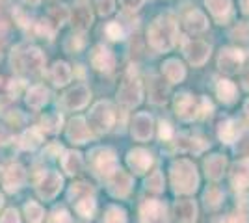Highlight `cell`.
<instances>
[{
	"mask_svg": "<svg viewBox=\"0 0 249 223\" xmlns=\"http://www.w3.org/2000/svg\"><path fill=\"white\" fill-rule=\"evenodd\" d=\"M126 164H128V168L134 171L136 175H143L151 168L153 156L145 149H132L128 153V156H126Z\"/></svg>",
	"mask_w": 249,
	"mask_h": 223,
	"instance_id": "obj_11",
	"label": "cell"
},
{
	"mask_svg": "<svg viewBox=\"0 0 249 223\" xmlns=\"http://www.w3.org/2000/svg\"><path fill=\"white\" fill-rule=\"evenodd\" d=\"M218 136L221 141L225 143H234L240 136V123L234 119H227V121H221L218 128Z\"/></svg>",
	"mask_w": 249,
	"mask_h": 223,
	"instance_id": "obj_27",
	"label": "cell"
},
{
	"mask_svg": "<svg viewBox=\"0 0 249 223\" xmlns=\"http://www.w3.org/2000/svg\"><path fill=\"white\" fill-rule=\"evenodd\" d=\"M246 112H248V114H249V99H248V101H246Z\"/></svg>",
	"mask_w": 249,
	"mask_h": 223,
	"instance_id": "obj_60",
	"label": "cell"
},
{
	"mask_svg": "<svg viewBox=\"0 0 249 223\" xmlns=\"http://www.w3.org/2000/svg\"><path fill=\"white\" fill-rule=\"evenodd\" d=\"M4 34H6V26H4V24H0V41L4 39Z\"/></svg>",
	"mask_w": 249,
	"mask_h": 223,
	"instance_id": "obj_58",
	"label": "cell"
},
{
	"mask_svg": "<svg viewBox=\"0 0 249 223\" xmlns=\"http://www.w3.org/2000/svg\"><path fill=\"white\" fill-rule=\"evenodd\" d=\"M26 2H28V4H30V6H37V4H39V2H41V0H26Z\"/></svg>",
	"mask_w": 249,
	"mask_h": 223,
	"instance_id": "obj_59",
	"label": "cell"
},
{
	"mask_svg": "<svg viewBox=\"0 0 249 223\" xmlns=\"http://www.w3.org/2000/svg\"><path fill=\"white\" fill-rule=\"evenodd\" d=\"M0 223H21L17 210H15V208H8V210L4 212V216L0 218Z\"/></svg>",
	"mask_w": 249,
	"mask_h": 223,
	"instance_id": "obj_49",
	"label": "cell"
},
{
	"mask_svg": "<svg viewBox=\"0 0 249 223\" xmlns=\"http://www.w3.org/2000/svg\"><path fill=\"white\" fill-rule=\"evenodd\" d=\"M149 97H151V103H155V104H166L167 97H169V86L160 76H153L151 87H149Z\"/></svg>",
	"mask_w": 249,
	"mask_h": 223,
	"instance_id": "obj_23",
	"label": "cell"
},
{
	"mask_svg": "<svg viewBox=\"0 0 249 223\" xmlns=\"http://www.w3.org/2000/svg\"><path fill=\"white\" fill-rule=\"evenodd\" d=\"M212 223H249V222L246 212H234V214H229V216H223V218H218V220H214Z\"/></svg>",
	"mask_w": 249,
	"mask_h": 223,
	"instance_id": "obj_44",
	"label": "cell"
},
{
	"mask_svg": "<svg viewBox=\"0 0 249 223\" xmlns=\"http://www.w3.org/2000/svg\"><path fill=\"white\" fill-rule=\"evenodd\" d=\"M41 141H43L41 130L39 128H28V130H24V134L21 136V147L32 151V149L39 147Z\"/></svg>",
	"mask_w": 249,
	"mask_h": 223,
	"instance_id": "obj_31",
	"label": "cell"
},
{
	"mask_svg": "<svg viewBox=\"0 0 249 223\" xmlns=\"http://www.w3.org/2000/svg\"><path fill=\"white\" fill-rule=\"evenodd\" d=\"M142 97H143V91H142V82L140 78L132 74V69L128 71V74L124 76L123 84L117 91V99L119 103L126 108H134L142 103Z\"/></svg>",
	"mask_w": 249,
	"mask_h": 223,
	"instance_id": "obj_4",
	"label": "cell"
},
{
	"mask_svg": "<svg viewBox=\"0 0 249 223\" xmlns=\"http://www.w3.org/2000/svg\"><path fill=\"white\" fill-rule=\"evenodd\" d=\"M145 186H147V190L156 191V193L164 190V177H162V173H160V171H155V173L147 179Z\"/></svg>",
	"mask_w": 249,
	"mask_h": 223,
	"instance_id": "obj_40",
	"label": "cell"
},
{
	"mask_svg": "<svg viewBox=\"0 0 249 223\" xmlns=\"http://www.w3.org/2000/svg\"><path fill=\"white\" fill-rule=\"evenodd\" d=\"M140 222L142 223H169L166 205L158 199H147L140 206Z\"/></svg>",
	"mask_w": 249,
	"mask_h": 223,
	"instance_id": "obj_7",
	"label": "cell"
},
{
	"mask_svg": "<svg viewBox=\"0 0 249 223\" xmlns=\"http://www.w3.org/2000/svg\"><path fill=\"white\" fill-rule=\"evenodd\" d=\"M41 125H43V130L45 132H58L63 125V117L62 114H58V112H52V114H47V116L41 119Z\"/></svg>",
	"mask_w": 249,
	"mask_h": 223,
	"instance_id": "obj_35",
	"label": "cell"
},
{
	"mask_svg": "<svg viewBox=\"0 0 249 223\" xmlns=\"http://www.w3.org/2000/svg\"><path fill=\"white\" fill-rule=\"evenodd\" d=\"M153 134V119L145 112L136 114L132 119V136L138 141H147Z\"/></svg>",
	"mask_w": 249,
	"mask_h": 223,
	"instance_id": "obj_16",
	"label": "cell"
},
{
	"mask_svg": "<svg viewBox=\"0 0 249 223\" xmlns=\"http://www.w3.org/2000/svg\"><path fill=\"white\" fill-rule=\"evenodd\" d=\"M240 6H242V11L249 15V0H240Z\"/></svg>",
	"mask_w": 249,
	"mask_h": 223,
	"instance_id": "obj_56",
	"label": "cell"
},
{
	"mask_svg": "<svg viewBox=\"0 0 249 223\" xmlns=\"http://www.w3.org/2000/svg\"><path fill=\"white\" fill-rule=\"evenodd\" d=\"M171 184L177 193H194L199 186V175L190 160H177L171 164Z\"/></svg>",
	"mask_w": 249,
	"mask_h": 223,
	"instance_id": "obj_2",
	"label": "cell"
},
{
	"mask_svg": "<svg viewBox=\"0 0 249 223\" xmlns=\"http://www.w3.org/2000/svg\"><path fill=\"white\" fill-rule=\"evenodd\" d=\"M36 32H37V35H47V37H51L52 34H54V30H52V26H51V21L36 22Z\"/></svg>",
	"mask_w": 249,
	"mask_h": 223,
	"instance_id": "obj_48",
	"label": "cell"
},
{
	"mask_svg": "<svg viewBox=\"0 0 249 223\" xmlns=\"http://www.w3.org/2000/svg\"><path fill=\"white\" fill-rule=\"evenodd\" d=\"M175 114L182 121H192L197 117V104L190 93H178L175 97Z\"/></svg>",
	"mask_w": 249,
	"mask_h": 223,
	"instance_id": "obj_14",
	"label": "cell"
},
{
	"mask_svg": "<svg viewBox=\"0 0 249 223\" xmlns=\"http://www.w3.org/2000/svg\"><path fill=\"white\" fill-rule=\"evenodd\" d=\"M95 8L103 17H106L115 10V2L114 0H95Z\"/></svg>",
	"mask_w": 249,
	"mask_h": 223,
	"instance_id": "obj_45",
	"label": "cell"
},
{
	"mask_svg": "<svg viewBox=\"0 0 249 223\" xmlns=\"http://www.w3.org/2000/svg\"><path fill=\"white\" fill-rule=\"evenodd\" d=\"M62 184L63 179L58 171H47V173H43L41 179L37 181V193L45 201L54 199L60 193V190H62Z\"/></svg>",
	"mask_w": 249,
	"mask_h": 223,
	"instance_id": "obj_8",
	"label": "cell"
},
{
	"mask_svg": "<svg viewBox=\"0 0 249 223\" xmlns=\"http://www.w3.org/2000/svg\"><path fill=\"white\" fill-rule=\"evenodd\" d=\"M86 195H91V188L86 184V182H78V184H73V188L69 190V199L73 203H76L78 199H82Z\"/></svg>",
	"mask_w": 249,
	"mask_h": 223,
	"instance_id": "obj_38",
	"label": "cell"
},
{
	"mask_svg": "<svg viewBox=\"0 0 249 223\" xmlns=\"http://www.w3.org/2000/svg\"><path fill=\"white\" fill-rule=\"evenodd\" d=\"M84 45V39H82V35H73L69 41H67V51H78L80 47Z\"/></svg>",
	"mask_w": 249,
	"mask_h": 223,
	"instance_id": "obj_52",
	"label": "cell"
},
{
	"mask_svg": "<svg viewBox=\"0 0 249 223\" xmlns=\"http://www.w3.org/2000/svg\"><path fill=\"white\" fill-rule=\"evenodd\" d=\"M207 8L210 10V13L218 19V21H223L231 13V6H232V0H205Z\"/></svg>",
	"mask_w": 249,
	"mask_h": 223,
	"instance_id": "obj_30",
	"label": "cell"
},
{
	"mask_svg": "<svg viewBox=\"0 0 249 223\" xmlns=\"http://www.w3.org/2000/svg\"><path fill=\"white\" fill-rule=\"evenodd\" d=\"M49 89L47 87H43V86H34L30 87L28 91H26V104L34 110H39L43 108L47 103H49Z\"/></svg>",
	"mask_w": 249,
	"mask_h": 223,
	"instance_id": "obj_25",
	"label": "cell"
},
{
	"mask_svg": "<svg viewBox=\"0 0 249 223\" xmlns=\"http://www.w3.org/2000/svg\"><path fill=\"white\" fill-rule=\"evenodd\" d=\"M104 223H126V214L119 206H110L104 214Z\"/></svg>",
	"mask_w": 249,
	"mask_h": 223,
	"instance_id": "obj_37",
	"label": "cell"
},
{
	"mask_svg": "<svg viewBox=\"0 0 249 223\" xmlns=\"http://www.w3.org/2000/svg\"><path fill=\"white\" fill-rule=\"evenodd\" d=\"M71 19H73V24L76 30H88L89 26H91V22H93V13L91 10L86 6V4H80V6H76L74 11L71 13Z\"/></svg>",
	"mask_w": 249,
	"mask_h": 223,
	"instance_id": "obj_24",
	"label": "cell"
},
{
	"mask_svg": "<svg viewBox=\"0 0 249 223\" xmlns=\"http://www.w3.org/2000/svg\"><path fill=\"white\" fill-rule=\"evenodd\" d=\"M223 191L219 190L218 186H210L207 191H205V205H207V208L210 210H214V208H218L221 201H223Z\"/></svg>",
	"mask_w": 249,
	"mask_h": 223,
	"instance_id": "obj_36",
	"label": "cell"
},
{
	"mask_svg": "<svg viewBox=\"0 0 249 223\" xmlns=\"http://www.w3.org/2000/svg\"><path fill=\"white\" fill-rule=\"evenodd\" d=\"M197 139L196 138H190V136H178L177 139V147L182 149V151H194V153H201L203 147L201 145H196Z\"/></svg>",
	"mask_w": 249,
	"mask_h": 223,
	"instance_id": "obj_39",
	"label": "cell"
},
{
	"mask_svg": "<svg viewBox=\"0 0 249 223\" xmlns=\"http://www.w3.org/2000/svg\"><path fill=\"white\" fill-rule=\"evenodd\" d=\"M227 168V158L221 156V154H212L205 160V171H207V177L212 181H219L225 173Z\"/></svg>",
	"mask_w": 249,
	"mask_h": 223,
	"instance_id": "obj_22",
	"label": "cell"
},
{
	"mask_svg": "<svg viewBox=\"0 0 249 223\" xmlns=\"http://www.w3.org/2000/svg\"><path fill=\"white\" fill-rule=\"evenodd\" d=\"M106 35H108L112 41L123 39V28L119 26V22H110V24L106 26Z\"/></svg>",
	"mask_w": 249,
	"mask_h": 223,
	"instance_id": "obj_46",
	"label": "cell"
},
{
	"mask_svg": "<svg viewBox=\"0 0 249 223\" xmlns=\"http://www.w3.org/2000/svg\"><path fill=\"white\" fill-rule=\"evenodd\" d=\"M24 170L19 164H10L4 173H2V184L8 191H15L19 190L22 184H24Z\"/></svg>",
	"mask_w": 249,
	"mask_h": 223,
	"instance_id": "obj_17",
	"label": "cell"
},
{
	"mask_svg": "<svg viewBox=\"0 0 249 223\" xmlns=\"http://www.w3.org/2000/svg\"><path fill=\"white\" fill-rule=\"evenodd\" d=\"M2 203H4V197H2V193H0V206H2Z\"/></svg>",
	"mask_w": 249,
	"mask_h": 223,
	"instance_id": "obj_61",
	"label": "cell"
},
{
	"mask_svg": "<svg viewBox=\"0 0 249 223\" xmlns=\"http://www.w3.org/2000/svg\"><path fill=\"white\" fill-rule=\"evenodd\" d=\"M184 28H186V32L190 34H199V32H205L208 26V21L207 17H205V13L199 10H192L186 13V17H184Z\"/></svg>",
	"mask_w": 249,
	"mask_h": 223,
	"instance_id": "obj_21",
	"label": "cell"
},
{
	"mask_svg": "<svg viewBox=\"0 0 249 223\" xmlns=\"http://www.w3.org/2000/svg\"><path fill=\"white\" fill-rule=\"evenodd\" d=\"M71 76H73V71H71L69 64H65V62H56V64L52 65L51 78L56 86H65L67 82H71Z\"/></svg>",
	"mask_w": 249,
	"mask_h": 223,
	"instance_id": "obj_28",
	"label": "cell"
},
{
	"mask_svg": "<svg viewBox=\"0 0 249 223\" xmlns=\"http://www.w3.org/2000/svg\"><path fill=\"white\" fill-rule=\"evenodd\" d=\"M43 64H45V58H43V52L36 47H26V49H15L13 54H11V65L13 69L17 71H30V73H39L41 71Z\"/></svg>",
	"mask_w": 249,
	"mask_h": 223,
	"instance_id": "obj_3",
	"label": "cell"
},
{
	"mask_svg": "<svg viewBox=\"0 0 249 223\" xmlns=\"http://www.w3.org/2000/svg\"><path fill=\"white\" fill-rule=\"evenodd\" d=\"M95 208H97V203H95L93 195H86L82 199L74 203V210L80 214L82 218H91L95 214Z\"/></svg>",
	"mask_w": 249,
	"mask_h": 223,
	"instance_id": "obj_33",
	"label": "cell"
},
{
	"mask_svg": "<svg viewBox=\"0 0 249 223\" xmlns=\"http://www.w3.org/2000/svg\"><path fill=\"white\" fill-rule=\"evenodd\" d=\"M231 184L236 191H244L249 188V162L240 160L232 166L231 171Z\"/></svg>",
	"mask_w": 249,
	"mask_h": 223,
	"instance_id": "obj_19",
	"label": "cell"
},
{
	"mask_svg": "<svg viewBox=\"0 0 249 223\" xmlns=\"http://www.w3.org/2000/svg\"><path fill=\"white\" fill-rule=\"evenodd\" d=\"M89 127L93 128L97 134H104L114 127V110L110 106V103L101 101L97 103L91 112H89Z\"/></svg>",
	"mask_w": 249,
	"mask_h": 223,
	"instance_id": "obj_5",
	"label": "cell"
},
{
	"mask_svg": "<svg viewBox=\"0 0 249 223\" xmlns=\"http://www.w3.org/2000/svg\"><path fill=\"white\" fill-rule=\"evenodd\" d=\"M212 110H214L212 103L208 101L207 97H201V103H199V106H197V116L207 117V116H210V114H212Z\"/></svg>",
	"mask_w": 249,
	"mask_h": 223,
	"instance_id": "obj_47",
	"label": "cell"
},
{
	"mask_svg": "<svg viewBox=\"0 0 249 223\" xmlns=\"http://www.w3.org/2000/svg\"><path fill=\"white\" fill-rule=\"evenodd\" d=\"M231 37L240 39V41H248L249 39V22H246V21L238 22V24L231 30Z\"/></svg>",
	"mask_w": 249,
	"mask_h": 223,
	"instance_id": "obj_42",
	"label": "cell"
},
{
	"mask_svg": "<svg viewBox=\"0 0 249 223\" xmlns=\"http://www.w3.org/2000/svg\"><path fill=\"white\" fill-rule=\"evenodd\" d=\"M62 168L67 175H76L82 170V156L76 151H67L62 156Z\"/></svg>",
	"mask_w": 249,
	"mask_h": 223,
	"instance_id": "obj_29",
	"label": "cell"
},
{
	"mask_svg": "<svg viewBox=\"0 0 249 223\" xmlns=\"http://www.w3.org/2000/svg\"><path fill=\"white\" fill-rule=\"evenodd\" d=\"M24 214H26V220L28 223H43L45 222V210L39 203L30 201L24 205Z\"/></svg>",
	"mask_w": 249,
	"mask_h": 223,
	"instance_id": "obj_34",
	"label": "cell"
},
{
	"mask_svg": "<svg viewBox=\"0 0 249 223\" xmlns=\"http://www.w3.org/2000/svg\"><path fill=\"white\" fill-rule=\"evenodd\" d=\"M67 138L73 143H86L89 139V128L84 117H74L67 125Z\"/></svg>",
	"mask_w": 249,
	"mask_h": 223,
	"instance_id": "obj_20",
	"label": "cell"
},
{
	"mask_svg": "<svg viewBox=\"0 0 249 223\" xmlns=\"http://www.w3.org/2000/svg\"><path fill=\"white\" fill-rule=\"evenodd\" d=\"M108 190L114 197H126L132 190V177L123 170L114 171L108 177Z\"/></svg>",
	"mask_w": 249,
	"mask_h": 223,
	"instance_id": "obj_10",
	"label": "cell"
},
{
	"mask_svg": "<svg viewBox=\"0 0 249 223\" xmlns=\"http://www.w3.org/2000/svg\"><path fill=\"white\" fill-rule=\"evenodd\" d=\"M89 87L84 84H78L74 86L73 89H69L65 97H63V104L69 108V110H80L88 104V101H89Z\"/></svg>",
	"mask_w": 249,
	"mask_h": 223,
	"instance_id": "obj_12",
	"label": "cell"
},
{
	"mask_svg": "<svg viewBox=\"0 0 249 223\" xmlns=\"http://www.w3.org/2000/svg\"><path fill=\"white\" fill-rule=\"evenodd\" d=\"M184 56L192 65H203L210 56V45L205 41H190L184 47Z\"/></svg>",
	"mask_w": 249,
	"mask_h": 223,
	"instance_id": "obj_13",
	"label": "cell"
},
{
	"mask_svg": "<svg viewBox=\"0 0 249 223\" xmlns=\"http://www.w3.org/2000/svg\"><path fill=\"white\" fill-rule=\"evenodd\" d=\"M69 17H71V13L67 10V6H58V8H54V10L51 11V19L54 21L56 26H62Z\"/></svg>",
	"mask_w": 249,
	"mask_h": 223,
	"instance_id": "obj_41",
	"label": "cell"
},
{
	"mask_svg": "<svg viewBox=\"0 0 249 223\" xmlns=\"http://www.w3.org/2000/svg\"><path fill=\"white\" fill-rule=\"evenodd\" d=\"M177 39V21L173 15H160L156 17L149 28V43L158 52H167L175 45Z\"/></svg>",
	"mask_w": 249,
	"mask_h": 223,
	"instance_id": "obj_1",
	"label": "cell"
},
{
	"mask_svg": "<svg viewBox=\"0 0 249 223\" xmlns=\"http://www.w3.org/2000/svg\"><path fill=\"white\" fill-rule=\"evenodd\" d=\"M216 93H218V97L223 103H232L236 99V86L232 84L231 80L221 78L218 82V86H216Z\"/></svg>",
	"mask_w": 249,
	"mask_h": 223,
	"instance_id": "obj_32",
	"label": "cell"
},
{
	"mask_svg": "<svg viewBox=\"0 0 249 223\" xmlns=\"http://www.w3.org/2000/svg\"><path fill=\"white\" fill-rule=\"evenodd\" d=\"M13 15L17 17V21H19V24H21V26H28V22H30V21L26 19V15H24L21 10H15V11H13Z\"/></svg>",
	"mask_w": 249,
	"mask_h": 223,
	"instance_id": "obj_54",
	"label": "cell"
},
{
	"mask_svg": "<svg viewBox=\"0 0 249 223\" xmlns=\"http://www.w3.org/2000/svg\"><path fill=\"white\" fill-rule=\"evenodd\" d=\"M244 64V52L238 49H223L218 56L219 71L225 74H236Z\"/></svg>",
	"mask_w": 249,
	"mask_h": 223,
	"instance_id": "obj_9",
	"label": "cell"
},
{
	"mask_svg": "<svg viewBox=\"0 0 249 223\" xmlns=\"http://www.w3.org/2000/svg\"><path fill=\"white\" fill-rule=\"evenodd\" d=\"M21 87H22V80H13L10 84V93L17 99V95L21 93Z\"/></svg>",
	"mask_w": 249,
	"mask_h": 223,
	"instance_id": "obj_53",
	"label": "cell"
},
{
	"mask_svg": "<svg viewBox=\"0 0 249 223\" xmlns=\"http://www.w3.org/2000/svg\"><path fill=\"white\" fill-rule=\"evenodd\" d=\"M171 136H173L171 125H169L167 121H162V123H160V138L164 139V141H167V139H171Z\"/></svg>",
	"mask_w": 249,
	"mask_h": 223,
	"instance_id": "obj_51",
	"label": "cell"
},
{
	"mask_svg": "<svg viewBox=\"0 0 249 223\" xmlns=\"http://www.w3.org/2000/svg\"><path fill=\"white\" fill-rule=\"evenodd\" d=\"M177 223H196L197 220V205L192 199H180L173 206Z\"/></svg>",
	"mask_w": 249,
	"mask_h": 223,
	"instance_id": "obj_18",
	"label": "cell"
},
{
	"mask_svg": "<svg viewBox=\"0 0 249 223\" xmlns=\"http://www.w3.org/2000/svg\"><path fill=\"white\" fill-rule=\"evenodd\" d=\"M10 139V134L4 130V128H0V143H6Z\"/></svg>",
	"mask_w": 249,
	"mask_h": 223,
	"instance_id": "obj_55",
	"label": "cell"
},
{
	"mask_svg": "<svg viewBox=\"0 0 249 223\" xmlns=\"http://www.w3.org/2000/svg\"><path fill=\"white\" fill-rule=\"evenodd\" d=\"M91 168L99 177H110L114 171H117V156L112 149H95L91 153Z\"/></svg>",
	"mask_w": 249,
	"mask_h": 223,
	"instance_id": "obj_6",
	"label": "cell"
},
{
	"mask_svg": "<svg viewBox=\"0 0 249 223\" xmlns=\"http://www.w3.org/2000/svg\"><path fill=\"white\" fill-rule=\"evenodd\" d=\"M119 2H121V6H123L124 10L138 11L142 6H143V2H145V0H119Z\"/></svg>",
	"mask_w": 249,
	"mask_h": 223,
	"instance_id": "obj_50",
	"label": "cell"
},
{
	"mask_svg": "<svg viewBox=\"0 0 249 223\" xmlns=\"http://www.w3.org/2000/svg\"><path fill=\"white\" fill-rule=\"evenodd\" d=\"M162 73H164V76L171 84H178V82L184 80L186 69H184V65L180 64L178 60H167L166 64L162 65Z\"/></svg>",
	"mask_w": 249,
	"mask_h": 223,
	"instance_id": "obj_26",
	"label": "cell"
},
{
	"mask_svg": "<svg viewBox=\"0 0 249 223\" xmlns=\"http://www.w3.org/2000/svg\"><path fill=\"white\" fill-rule=\"evenodd\" d=\"M91 65L101 73H110L115 65L114 54L110 52L104 45H97L91 52Z\"/></svg>",
	"mask_w": 249,
	"mask_h": 223,
	"instance_id": "obj_15",
	"label": "cell"
},
{
	"mask_svg": "<svg viewBox=\"0 0 249 223\" xmlns=\"http://www.w3.org/2000/svg\"><path fill=\"white\" fill-rule=\"evenodd\" d=\"M51 223H73V220H71L69 212H67L63 206H56V208L52 210Z\"/></svg>",
	"mask_w": 249,
	"mask_h": 223,
	"instance_id": "obj_43",
	"label": "cell"
},
{
	"mask_svg": "<svg viewBox=\"0 0 249 223\" xmlns=\"http://www.w3.org/2000/svg\"><path fill=\"white\" fill-rule=\"evenodd\" d=\"M242 82H244V87L246 89H249V71L246 74H244V78H242Z\"/></svg>",
	"mask_w": 249,
	"mask_h": 223,
	"instance_id": "obj_57",
	"label": "cell"
}]
</instances>
